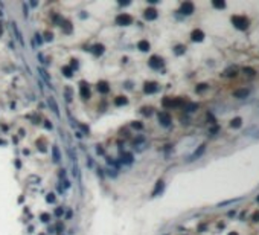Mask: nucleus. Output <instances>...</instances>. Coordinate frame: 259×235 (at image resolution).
<instances>
[{
    "label": "nucleus",
    "mask_w": 259,
    "mask_h": 235,
    "mask_svg": "<svg viewBox=\"0 0 259 235\" xmlns=\"http://www.w3.org/2000/svg\"><path fill=\"white\" fill-rule=\"evenodd\" d=\"M180 12L185 14V15H189L194 12V5L191 2H183L181 6H180Z\"/></svg>",
    "instance_id": "423d86ee"
},
{
    "label": "nucleus",
    "mask_w": 259,
    "mask_h": 235,
    "mask_svg": "<svg viewBox=\"0 0 259 235\" xmlns=\"http://www.w3.org/2000/svg\"><path fill=\"white\" fill-rule=\"evenodd\" d=\"M46 40H52V34H46Z\"/></svg>",
    "instance_id": "a19ab883"
},
{
    "label": "nucleus",
    "mask_w": 259,
    "mask_h": 235,
    "mask_svg": "<svg viewBox=\"0 0 259 235\" xmlns=\"http://www.w3.org/2000/svg\"><path fill=\"white\" fill-rule=\"evenodd\" d=\"M49 220H50V215H49V214H41V221L46 223V221H49Z\"/></svg>",
    "instance_id": "c85d7f7f"
},
{
    "label": "nucleus",
    "mask_w": 259,
    "mask_h": 235,
    "mask_svg": "<svg viewBox=\"0 0 259 235\" xmlns=\"http://www.w3.org/2000/svg\"><path fill=\"white\" fill-rule=\"evenodd\" d=\"M229 235H238V234H235V232H232V234H229Z\"/></svg>",
    "instance_id": "37998d69"
},
{
    "label": "nucleus",
    "mask_w": 259,
    "mask_h": 235,
    "mask_svg": "<svg viewBox=\"0 0 259 235\" xmlns=\"http://www.w3.org/2000/svg\"><path fill=\"white\" fill-rule=\"evenodd\" d=\"M44 127H46V128H52V124H50V122H49V121H46V124H44Z\"/></svg>",
    "instance_id": "ea45409f"
},
{
    "label": "nucleus",
    "mask_w": 259,
    "mask_h": 235,
    "mask_svg": "<svg viewBox=\"0 0 259 235\" xmlns=\"http://www.w3.org/2000/svg\"><path fill=\"white\" fill-rule=\"evenodd\" d=\"M258 202H259V197H258Z\"/></svg>",
    "instance_id": "a18cd8bd"
},
{
    "label": "nucleus",
    "mask_w": 259,
    "mask_h": 235,
    "mask_svg": "<svg viewBox=\"0 0 259 235\" xmlns=\"http://www.w3.org/2000/svg\"><path fill=\"white\" fill-rule=\"evenodd\" d=\"M96 151H98V154H104V148L98 147V148H96Z\"/></svg>",
    "instance_id": "58836bf2"
},
{
    "label": "nucleus",
    "mask_w": 259,
    "mask_h": 235,
    "mask_svg": "<svg viewBox=\"0 0 259 235\" xmlns=\"http://www.w3.org/2000/svg\"><path fill=\"white\" fill-rule=\"evenodd\" d=\"M121 160H122V162H125V163H131L133 162V154L131 153H123Z\"/></svg>",
    "instance_id": "412c9836"
},
{
    "label": "nucleus",
    "mask_w": 259,
    "mask_h": 235,
    "mask_svg": "<svg viewBox=\"0 0 259 235\" xmlns=\"http://www.w3.org/2000/svg\"><path fill=\"white\" fill-rule=\"evenodd\" d=\"M151 110H153V109H149V107H145V109H142V113H143V115H148V116H149L151 113H153V111H151Z\"/></svg>",
    "instance_id": "2f4dec72"
},
{
    "label": "nucleus",
    "mask_w": 259,
    "mask_h": 235,
    "mask_svg": "<svg viewBox=\"0 0 259 235\" xmlns=\"http://www.w3.org/2000/svg\"><path fill=\"white\" fill-rule=\"evenodd\" d=\"M52 157H53V162H60L61 160V156H60V150H58L57 145L52 147Z\"/></svg>",
    "instance_id": "f3484780"
},
{
    "label": "nucleus",
    "mask_w": 259,
    "mask_h": 235,
    "mask_svg": "<svg viewBox=\"0 0 259 235\" xmlns=\"http://www.w3.org/2000/svg\"><path fill=\"white\" fill-rule=\"evenodd\" d=\"M64 98H66L67 102H70V101H72V98H73L72 87H69V85H66V87H64Z\"/></svg>",
    "instance_id": "a211bd4d"
},
{
    "label": "nucleus",
    "mask_w": 259,
    "mask_h": 235,
    "mask_svg": "<svg viewBox=\"0 0 259 235\" xmlns=\"http://www.w3.org/2000/svg\"><path fill=\"white\" fill-rule=\"evenodd\" d=\"M0 145H5V141H2V139H0Z\"/></svg>",
    "instance_id": "79ce46f5"
},
{
    "label": "nucleus",
    "mask_w": 259,
    "mask_h": 235,
    "mask_svg": "<svg viewBox=\"0 0 259 235\" xmlns=\"http://www.w3.org/2000/svg\"><path fill=\"white\" fill-rule=\"evenodd\" d=\"M96 87H98V92H99V93H104V95H105V93L110 92V85H108V83H107V81H99Z\"/></svg>",
    "instance_id": "9d476101"
},
{
    "label": "nucleus",
    "mask_w": 259,
    "mask_h": 235,
    "mask_svg": "<svg viewBox=\"0 0 259 235\" xmlns=\"http://www.w3.org/2000/svg\"><path fill=\"white\" fill-rule=\"evenodd\" d=\"M203 153H204V145H200V148H198V150H197V151H195V153H194V154H192V157H191V160H195L197 157H200V156H201V154H203Z\"/></svg>",
    "instance_id": "4be33fe9"
},
{
    "label": "nucleus",
    "mask_w": 259,
    "mask_h": 235,
    "mask_svg": "<svg viewBox=\"0 0 259 235\" xmlns=\"http://www.w3.org/2000/svg\"><path fill=\"white\" fill-rule=\"evenodd\" d=\"M206 89V84H200V87L197 89V92H201V90H204Z\"/></svg>",
    "instance_id": "e433bc0d"
},
{
    "label": "nucleus",
    "mask_w": 259,
    "mask_h": 235,
    "mask_svg": "<svg viewBox=\"0 0 259 235\" xmlns=\"http://www.w3.org/2000/svg\"><path fill=\"white\" fill-rule=\"evenodd\" d=\"M0 34H2V26H0Z\"/></svg>",
    "instance_id": "c03bdc74"
},
{
    "label": "nucleus",
    "mask_w": 259,
    "mask_h": 235,
    "mask_svg": "<svg viewBox=\"0 0 259 235\" xmlns=\"http://www.w3.org/2000/svg\"><path fill=\"white\" fill-rule=\"evenodd\" d=\"M244 72H247L249 75H255V70H253V69H249V67H245V69H244Z\"/></svg>",
    "instance_id": "c9c22d12"
},
{
    "label": "nucleus",
    "mask_w": 259,
    "mask_h": 235,
    "mask_svg": "<svg viewBox=\"0 0 259 235\" xmlns=\"http://www.w3.org/2000/svg\"><path fill=\"white\" fill-rule=\"evenodd\" d=\"M148 64H149V67H153V69H160L162 66H163V60H162L160 57H157V55H153L149 58Z\"/></svg>",
    "instance_id": "20e7f679"
},
{
    "label": "nucleus",
    "mask_w": 259,
    "mask_h": 235,
    "mask_svg": "<svg viewBox=\"0 0 259 235\" xmlns=\"http://www.w3.org/2000/svg\"><path fill=\"white\" fill-rule=\"evenodd\" d=\"M79 95H81V98H84V99L90 98V90H89V85L85 84V81L79 83Z\"/></svg>",
    "instance_id": "39448f33"
},
{
    "label": "nucleus",
    "mask_w": 259,
    "mask_h": 235,
    "mask_svg": "<svg viewBox=\"0 0 259 235\" xmlns=\"http://www.w3.org/2000/svg\"><path fill=\"white\" fill-rule=\"evenodd\" d=\"M133 23V17L130 14H119L116 17V25H119V26H128V25H131Z\"/></svg>",
    "instance_id": "f03ea898"
},
{
    "label": "nucleus",
    "mask_w": 259,
    "mask_h": 235,
    "mask_svg": "<svg viewBox=\"0 0 259 235\" xmlns=\"http://www.w3.org/2000/svg\"><path fill=\"white\" fill-rule=\"evenodd\" d=\"M104 44H95L93 46V49H91V52H93V55H96V57H99V55H102L104 53Z\"/></svg>",
    "instance_id": "dca6fc26"
},
{
    "label": "nucleus",
    "mask_w": 259,
    "mask_h": 235,
    "mask_svg": "<svg viewBox=\"0 0 259 235\" xmlns=\"http://www.w3.org/2000/svg\"><path fill=\"white\" fill-rule=\"evenodd\" d=\"M191 37H192L194 41H203V38H204V32L200 31V29H195V31H192Z\"/></svg>",
    "instance_id": "ddd939ff"
},
{
    "label": "nucleus",
    "mask_w": 259,
    "mask_h": 235,
    "mask_svg": "<svg viewBox=\"0 0 259 235\" xmlns=\"http://www.w3.org/2000/svg\"><path fill=\"white\" fill-rule=\"evenodd\" d=\"M35 40H37V43H38V44H41V43H43V38H41L40 34H35Z\"/></svg>",
    "instance_id": "f704fd0d"
},
{
    "label": "nucleus",
    "mask_w": 259,
    "mask_h": 235,
    "mask_svg": "<svg viewBox=\"0 0 259 235\" xmlns=\"http://www.w3.org/2000/svg\"><path fill=\"white\" fill-rule=\"evenodd\" d=\"M61 28H63V32H66V34H72V31H73V26H72V23H70L69 20H63L61 21Z\"/></svg>",
    "instance_id": "4468645a"
},
{
    "label": "nucleus",
    "mask_w": 259,
    "mask_h": 235,
    "mask_svg": "<svg viewBox=\"0 0 259 235\" xmlns=\"http://www.w3.org/2000/svg\"><path fill=\"white\" fill-rule=\"evenodd\" d=\"M46 200L49 202V203H53V202H55V194H47Z\"/></svg>",
    "instance_id": "c756f323"
},
{
    "label": "nucleus",
    "mask_w": 259,
    "mask_h": 235,
    "mask_svg": "<svg viewBox=\"0 0 259 235\" xmlns=\"http://www.w3.org/2000/svg\"><path fill=\"white\" fill-rule=\"evenodd\" d=\"M212 5L215 8H219V9H223L224 6H226V3L224 2H218V0H215V2H212Z\"/></svg>",
    "instance_id": "bb28decb"
},
{
    "label": "nucleus",
    "mask_w": 259,
    "mask_h": 235,
    "mask_svg": "<svg viewBox=\"0 0 259 235\" xmlns=\"http://www.w3.org/2000/svg\"><path fill=\"white\" fill-rule=\"evenodd\" d=\"M143 17L147 20H155V18H157V11H155L154 8H148L147 11H145Z\"/></svg>",
    "instance_id": "9b49d317"
},
{
    "label": "nucleus",
    "mask_w": 259,
    "mask_h": 235,
    "mask_svg": "<svg viewBox=\"0 0 259 235\" xmlns=\"http://www.w3.org/2000/svg\"><path fill=\"white\" fill-rule=\"evenodd\" d=\"M63 73H64V77L70 78V77L73 75V69L70 67V66H64V67H63Z\"/></svg>",
    "instance_id": "5701e85b"
},
{
    "label": "nucleus",
    "mask_w": 259,
    "mask_h": 235,
    "mask_svg": "<svg viewBox=\"0 0 259 235\" xmlns=\"http://www.w3.org/2000/svg\"><path fill=\"white\" fill-rule=\"evenodd\" d=\"M195 109H197V104H189L187 105V111H194Z\"/></svg>",
    "instance_id": "72a5a7b5"
},
{
    "label": "nucleus",
    "mask_w": 259,
    "mask_h": 235,
    "mask_svg": "<svg viewBox=\"0 0 259 235\" xmlns=\"http://www.w3.org/2000/svg\"><path fill=\"white\" fill-rule=\"evenodd\" d=\"M159 122L163 127H169L171 125V116L168 111H160L159 113Z\"/></svg>",
    "instance_id": "7ed1b4c3"
},
{
    "label": "nucleus",
    "mask_w": 259,
    "mask_h": 235,
    "mask_svg": "<svg viewBox=\"0 0 259 235\" xmlns=\"http://www.w3.org/2000/svg\"><path fill=\"white\" fill-rule=\"evenodd\" d=\"M57 231H58V232H61V231H63V224H61V223H58V224H57Z\"/></svg>",
    "instance_id": "4c0bfd02"
},
{
    "label": "nucleus",
    "mask_w": 259,
    "mask_h": 235,
    "mask_svg": "<svg viewBox=\"0 0 259 235\" xmlns=\"http://www.w3.org/2000/svg\"><path fill=\"white\" fill-rule=\"evenodd\" d=\"M249 95H250V90H249V89H239V90H236V92H235V98L245 99Z\"/></svg>",
    "instance_id": "f8f14e48"
},
{
    "label": "nucleus",
    "mask_w": 259,
    "mask_h": 235,
    "mask_svg": "<svg viewBox=\"0 0 259 235\" xmlns=\"http://www.w3.org/2000/svg\"><path fill=\"white\" fill-rule=\"evenodd\" d=\"M63 214H64V209H63V208H57V209H55V215H57V217H61Z\"/></svg>",
    "instance_id": "7c9ffc66"
},
{
    "label": "nucleus",
    "mask_w": 259,
    "mask_h": 235,
    "mask_svg": "<svg viewBox=\"0 0 259 235\" xmlns=\"http://www.w3.org/2000/svg\"><path fill=\"white\" fill-rule=\"evenodd\" d=\"M183 101L181 99H172V98H165L163 99V105L165 107H177V105H181Z\"/></svg>",
    "instance_id": "6e6552de"
},
{
    "label": "nucleus",
    "mask_w": 259,
    "mask_h": 235,
    "mask_svg": "<svg viewBox=\"0 0 259 235\" xmlns=\"http://www.w3.org/2000/svg\"><path fill=\"white\" fill-rule=\"evenodd\" d=\"M241 124H242V119H241V117H235V119L230 122V127H232V128H238V127H241Z\"/></svg>",
    "instance_id": "393cba45"
},
{
    "label": "nucleus",
    "mask_w": 259,
    "mask_h": 235,
    "mask_svg": "<svg viewBox=\"0 0 259 235\" xmlns=\"http://www.w3.org/2000/svg\"><path fill=\"white\" fill-rule=\"evenodd\" d=\"M157 90H159L157 83H145V85H143V92H145V93H148V95L155 93Z\"/></svg>",
    "instance_id": "0eeeda50"
},
{
    "label": "nucleus",
    "mask_w": 259,
    "mask_h": 235,
    "mask_svg": "<svg viewBox=\"0 0 259 235\" xmlns=\"http://www.w3.org/2000/svg\"><path fill=\"white\" fill-rule=\"evenodd\" d=\"M128 102V99L125 98V96H117V98H115V105L121 107V105H125Z\"/></svg>",
    "instance_id": "6ab92c4d"
},
{
    "label": "nucleus",
    "mask_w": 259,
    "mask_h": 235,
    "mask_svg": "<svg viewBox=\"0 0 259 235\" xmlns=\"http://www.w3.org/2000/svg\"><path fill=\"white\" fill-rule=\"evenodd\" d=\"M12 31L15 32V35H17V40L21 43V44H23V38H21V34H20V31H18V26H17V23H15V21H12Z\"/></svg>",
    "instance_id": "aec40b11"
},
{
    "label": "nucleus",
    "mask_w": 259,
    "mask_h": 235,
    "mask_svg": "<svg viewBox=\"0 0 259 235\" xmlns=\"http://www.w3.org/2000/svg\"><path fill=\"white\" fill-rule=\"evenodd\" d=\"M232 23L235 25V28H238L241 31L249 28V20H247L244 15H233V17H232Z\"/></svg>",
    "instance_id": "f257e3e1"
},
{
    "label": "nucleus",
    "mask_w": 259,
    "mask_h": 235,
    "mask_svg": "<svg viewBox=\"0 0 259 235\" xmlns=\"http://www.w3.org/2000/svg\"><path fill=\"white\" fill-rule=\"evenodd\" d=\"M131 127H133V128H137V130H140V128H142L143 125L140 124V122H133V124H131Z\"/></svg>",
    "instance_id": "473e14b6"
},
{
    "label": "nucleus",
    "mask_w": 259,
    "mask_h": 235,
    "mask_svg": "<svg viewBox=\"0 0 259 235\" xmlns=\"http://www.w3.org/2000/svg\"><path fill=\"white\" fill-rule=\"evenodd\" d=\"M235 72H236V67H230V69H226L224 70V75L226 77H233Z\"/></svg>",
    "instance_id": "a878e982"
},
{
    "label": "nucleus",
    "mask_w": 259,
    "mask_h": 235,
    "mask_svg": "<svg viewBox=\"0 0 259 235\" xmlns=\"http://www.w3.org/2000/svg\"><path fill=\"white\" fill-rule=\"evenodd\" d=\"M47 104H49V107L52 109V111L55 113L57 116H60V110H58V104H57V101H55V98L53 96H49L47 98Z\"/></svg>",
    "instance_id": "1a4fd4ad"
},
{
    "label": "nucleus",
    "mask_w": 259,
    "mask_h": 235,
    "mask_svg": "<svg viewBox=\"0 0 259 235\" xmlns=\"http://www.w3.org/2000/svg\"><path fill=\"white\" fill-rule=\"evenodd\" d=\"M137 49H140L142 52H148L149 51V43L147 40H140L137 43Z\"/></svg>",
    "instance_id": "2eb2a0df"
},
{
    "label": "nucleus",
    "mask_w": 259,
    "mask_h": 235,
    "mask_svg": "<svg viewBox=\"0 0 259 235\" xmlns=\"http://www.w3.org/2000/svg\"><path fill=\"white\" fill-rule=\"evenodd\" d=\"M183 52H185V46H177L175 47V53H177V55H181Z\"/></svg>",
    "instance_id": "cd10ccee"
},
{
    "label": "nucleus",
    "mask_w": 259,
    "mask_h": 235,
    "mask_svg": "<svg viewBox=\"0 0 259 235\" xmlns=\"http://www.w3.org/2000/svg\"><path fill=\"white\" fill-rule=\"evenodd\" d=\"M162 189H163V182L159 180V182H157V185H155V189L153 191V195H157L159 192H162Z\"/></svg>",
    "instance_id": "b1692460"
}]
</instances>
